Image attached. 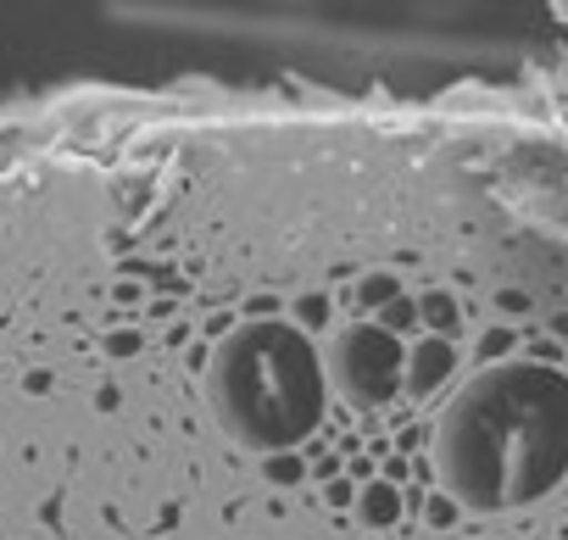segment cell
I'll use <instances>...</instances> for the list:
<instances>
[{
	"label": "cell",
	"mask_w": 568,
	"mask_h": 540,
	"mask_svg": "<svg viewBox=\"0 0 568 540\" xmlns=\"http://www.w3.org/2000/svg\"><path fill=\"white\" fill-rule=\"evenodd\" d=\"M446 490L474 512L529 507L568 473V374L546 363H496L474 374L435 435Z\"/></svg>",
	"instance_id": "6da1fadb"
},
{
	"label": "cell",
	"mask_w": 568,
	"mask_h": 540,
	"mask_svg": "<svg viewBox=\"0 0 568 540\" xmlns=\"http://www.w3.org/2000/svg\"><path fill=\"white\" fill-rule=\"evenodd\" d=\"M324 363L296 324H245L206 363L212 418L251 451H291L324 424Z\"/></svg>",
	"instance_id": "7a4b0ae2"
},
{
	"label": "cell",
	"mask_w": 568,
	"mask_h": 540,
	"mask_svg": "<svg viewBox=\"0 0 568 540\" xmlns=\"http://www.w3.org/2000/svg\"><path fill=\"white\" fill-rule=\"evenodd\" d=\"M402 340L385 324H357L335 346V385L357 407H385L402 390Z\"/></svg>",
	"instance_id": "3957f363"
},
{
	"label": "cell",
	"mask_w": 568,
	"mask_h": 540,
	"mask_svg": "<svg viewBox=\"0 0 568 540\" xmlns=\"http://www.w3.org/2000/svg\"><path fill=\"white\" fill-rule=\"evenodd\" d=\"M452 368H457L452 340L429 335V340H418V346H413V357H407V390H413V396H429V390H440V385H446V374H452Z\"/></svg>",
	"instance_id": "277c9868"
},
{
	"label": "cell",
	"mask_w": 568,
	"mask_h": 540,
	"mask_svg": "<svg viewBox=\"0 0 568 540\" xmlns=\"http://www.w3.org/2000/svg\"><path fill=\"white\" fill-rule=\"evenodd\" d=\"M418 318H424L440 340H452V335H457V302H452V296H440V291H429V296L418 302Z\"/></svg>",
	"instance_id": "5b68a950"
},
{
	"label": "cell",
	"mask_w": 568,
	"mask_h": 540,
	"mask_svg": "<svg viewBox=\"0 0 568 540\" xmlns=\"http://www.w3.org/2000/svg\"><path fill=\"white\" fill-rule=\"evenodd\" d=\"M363 518H368L374 529L396 523V518H402V496H396L390 485H374V490H363Z\"/></svg>",
	"instance_id": "8992f818"
},
{
	"label": "cell",
	"mask_w": 568,
	"mask_h": 540,
	"mask_svg": "<svg viewBox=\"0 0 568 540\" xmlns=\"http://www.w3.org/2000/svg\"><path fill=\"white\" fill-rule=\"evenodd\" d=\"M413 318H418V307H413V302H402V296L385 307V329H390V335H396V329H407Z\"/></svg>",
	"instance_id": "52a82bcc"
},
{
	"label": "cell",
	"mask_w": 568,
	"mask_h": 540,
	"mask_svg": "<svg viewBox=\"0 0 568 540\" xmlns=\"http://www.w3.org/2000/svg\"><path fill=\"white\" fill-rule=\"evenodd\" d=\"M363 302L390 307V302H396V279H368V285H363Z\"/></svg>",
	"instance_id": "ba28073f"
},
{
	"label": "cell",
	"mask_w": 568,
	"mask_h": 540,
	"mask_svg": "<svg viewBox=\"0 0 568 540\" xmlns=\"http://www.w3.org/2000/svg\"><path fill=\"white\" fill-rule=\"evenodd\" d=\"M324 318H329V302H324V296H307V302H302V324H313V329H318Z\"/></svg>",
	"instance_id": "9c48e42d"
}]
</instances>
